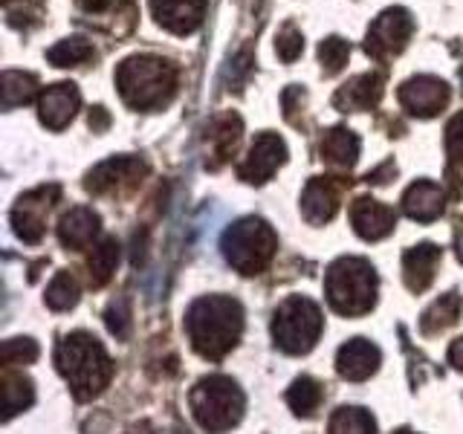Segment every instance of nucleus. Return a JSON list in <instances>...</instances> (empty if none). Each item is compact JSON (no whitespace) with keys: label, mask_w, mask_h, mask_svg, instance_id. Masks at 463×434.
I'll list each match as a JSON object with an SVG mask.
<instances>
[{"label":"nucleus","mask_w":463,"mask_h":434,"mask_svg":"<svg viewBox=\"0 0 463 434\" xmlns=\"http://www.w3.org/2000/svg\"><path fill=\"white\" fill-rule=\"evenodd\" d=\"M192 347L206 359H223L243 333V310L229 296H203L185 313Z\"/></svg>","instance_id":"obj_1"},{"label":"nucleus","mask_w":463,"mask_h":434,"mask_svg":"<svg viewBox=\"0 0 463 434\" xmlns=\"http://www.w3.org/2000/svg\"><path fill=\"white\" fill-rule=\"evenodd\" d=\"M55 365L79 400L96 397L113 376L110 356L105 354V347H101L99 339H93L90 333H70V336L58 342Z\"/></svg>","instance_id":"obj_2"},{"label":"nucleus","mask_w":463,"mask_h":434,"mask_svg":"<svg viewBox=\"0 0 463 434\" xmlns=\"http://www.w3.org/2000/svg\"><path fill=\"white\" fill-rule=\"evenodd\" d=\"M119 93L130 108L137 110H156L171 101L174 84H177V70L165 58L154 55H134L122 61L116 72Z\"/></svg>","instance_id":"obj_3"},{"label":"nucleus","mask_w":463,"mask_h":434,"mask_svg":"<svg viewBox=\"0 0 463 434\" xmlns=\"http://www.w3.org/2000/svg\"><path fill=\"white\" fill-rule=\"evenodd\" d=\"M327 301L342 316H362L376 304V272L365 258H339L327 269Z\"/></svg>","instance_id":"obj_4"},{"label":"nucleus","mask_w":463,"mask_h":434,"mask_svg":"<svg viewBox=\"0 0 463 434\" xmlns=\"http://www.w3.org/2000/svg\"><path fill=\"white\" fill-rule=\"evenodd\" d=\"M275 250H279V235L260 217H243L223 235V255L241 275L264 272L272 264Z\"/></svg>","instance_id":"obj_5"},{"label":"nucleus","mask_w":463,"mask_h":434,"mask_svg":"<svg viewBox=\"0 0 463 434\" xmlns=\"http://www.w3.org/2000/svg\"><path fill=\"white\" fill-rule=\"evenodd\" d=\"M188 402H192L197 423L212 434H221L229 431L232 426H238L246 405L243 391L229 376H206V380H200Z\"/></svg>","instance_id":"obj_6"},{"label":"nucleus","mask_w":463,"mask_h":434,"mask_svg":"<svg viewBox=\"0 0 463 434\" xmlns=\"http://www.w3.org/2000/svg\"><path fill=\"white\" fill-rule=\"evenodd\" d=\"M325 318L318 304L304 296H289L281 301L272 318V339L284 354H307L318 342Z\"/></svg>","instance_id":"obj_7"},{"label":"nucleus","mask_w":463,"mask_h":434,"mask_svg":"<svg viewBox=\"0 0 463 434\" xmlns=\"http://www.w3.org/2000/svg\"><path fill=\"white\" fill-rule=\"evenodd\" d=\"M411 33H414V18L409 9H402V6L385 9L368 29L365 52L376 58V61H385V58L400 55L405 50Z\"/></svg>","instance_id":"obj_8"},{"label":"nucleus","mask_w":463,"mask_h":434,"mask_svg":"<svg viewBox=\"0 0 463 434\" xmlns=\"http://www.w3.org/2000/svg\"><path fill=\"white\" fill-rule=\"evenodd\" d=\"M61 197L58 185H41L35 192H29L18 200V206L12 209V226L14 235L26 243H38L47 229V214L55 206V200Z\"/></svg>","instance_id":"obj_9"},{"label":"nucleus","mask_w":463,"mask_h":434,"mask_svg":"<svg viewBox=\"0 0 463 434\" xmlns=\"http://www.w3.org/2000/svg\"><path fill=\"white\" fill-rule=\"evenodd\" d=\"M287 159V145L281 137L275 134H260L255 142L250 154L243 156V163L238 165V177L252 183V185H260L267 183L275 171H279V165Z\"/></svg>","instance_id":"obj_10"},{"label":"nucleus","mask_w":463,"mask_h":434,"mask_svg":"<svg viewBox=\"0 0 463 434\" xmlns=\"http://www.w3.org/2000/svg\"><path fill=\"white\" fill-rule=\"evenodd\" d=\"M400 105L409 113L429 119V116L440 113L449 105V84L434 76L409 79L400 87Z\"/></svg>","instance_id":"obj_11"},{"label":"nucleus","mask_w":463,"mask_h":434,"mask_svg":"<svg viewBox=\"0 0 463 434\" xmlns=\"http://www.w3.org/2000/svg\"><path fill=\"white\" fill-rule=\"evenodd\" d=\"M145 171L148 165L142 163V159H134V156H113L108 163L96 165L90 174H87V192L93 194H108L113 188L119 185H134L137 180L145 177Z\"/></svg>","instance_id":"obj_12"},{"label":"nucleus","mask_w":463,"mask_h":434,"mask_svg":"<svg viewBox=\"0 0 463 434\" xmlns=\"http://www.w3.org/2000/svg\"><path fill=\"white\" fill-rule=\"evenodd\" d=\"M351 223L359 238L365 241H383L397 226V214L391 206L371 197H359L351 206Z\"/></svg>","instance_id":"obj_13"},{"label":"nucleus","mask_w":463,"mask_h":434,"mask_svg":"<svg viewBox=\"0 0 463 434\" xmlns=\"http://www.w3.org/2000/svg\"><path fill=\"white\" fill-rule=\"evenodd\" d=\"M339 200H342V185L333 183L330 177H316L307 183L301 194V212L307 217V223L322 226L333 221V214L339 212Z\"/></svg>","instance_id":"obj_14"},{"label":"nucleus","mask_w":463,"mask_h":434,"mask_svg":"<svg viewBox=\"0 0 463 434\" xmlns=\"http://www.w3.org/2000/svg\"><path fill=\"white\" fill-rule=\"evenodd\" d=\"M159 26L171 29L177 35H188L203 24L206 0H151Z\"/></svg>","instance_id":"obj_15"},{"label":"nucleus","mask_w":463,"mask_h":434,"mask_svg":"<svg viewBox=\"0 0 463 434\" xmlns=\"http://www.w3.org/2000/svg\"><path fill=\"white\" fill-rule=\"evenodd\" d=\"M336 368L345 380H351V382L368 380V376L376 373V368H380V347L368 339H351L347 344L339 347Z\"/></svg>","instance_id":"obj_16"},{"label":"nucleus","mask_w":463,"mask_h":434,"mask_svg":"<svg viewBox=\"0 0 463 434\" xmlns=\"http://www.w3.org/2000/svg\"><path fill=\"white\" fill-rule=\"evenodd\" d=\"M440 250L434 243H420L411 246L409 252L402 255V275H405V287L411 293H423V289L431 287L434 281V272H438L440 264Z\"/></svg>","instance_id":"obj_17"},{"label":"nucleus","mask_w":463,"mask_h":434,"mask_svg":"<svg viewBox=\"0 0 463 434\" xmlns=\"http://www.w3.org/2000/svg\"><path fill=\"white\" fill-rule=\"evenodd\" d=\"M79 105H81V96L76 84H55L41 96V105H38L41 122L52 130H61L64 125H70L72 116H76Z\"/></svg>","instance_id":"obj_18"},{"label":"nucleus","mask_w":463,"mask_h":434,"mask_svg":"<svg viewBox=\"0 0 463 434\" xmlns=\"http://www.w3.org/2000/svg\"><path fill=\"white\" fill-rule=\"evenodd\" d=\"M243 122L235 113H223L209 125L206 139H209V156H206V168H221L226 159L235 154V145L241 139Z\"/></svg>","instance_id":"obj_19"},{"label":"nucleus","mask_w":463,"mask_h":434,"mask_svg":"<svg viewBox=\"0 0 463 434\" xmlns=\"http://www.w3.org/2000/svg\"><path fill=\"white\" fill-rule=\"evenodd\" d=\"M380 99H383V76L380 72H362V76L339 87V93L333 96V105L345 113L347 110H371Z\"/></svg>","instance_id":"obj_20"},{"label":"nucleus","mask_w":463,"mask_h":434,"mask_svg":"<svg viewBox=\"0 0 463 434\" xmlns=\"http://www.w3.org/2000/svg\"><path fill=\"white\" fill-rule=\"evenodd\" d=\"M443 188L438 183H429V180H420L414 185H409V192L402 194V209L411 221L420 223H431L434 217L443 214Z\"/></svg>","instance_id":"obj_21"},{"label":"nucleus","mask_w":463,"mask_h":434,"mask_svg":"<svg viewBox=\"0 0 463 434\" xmlns=\"http://www.w3.org/2000/svg\"><path fill=\"white\" fill-rule=\"evenodd\" d=\"M99 235V214L93 209H70L61 223H58V238L67 246V250H84L90 246Z\"/></svg>","instance_id":"obj_22"},{"label":"nucleus","mask_w":463,"mask_h":434,"mask_svg":"<svg viewBox=\"0 0 463 434\" xmlns=\"http://www.w3.org/2000/svg\"><path fill=\"white\" fill-rule=\"evenodd\" d=\"M318 151H322V159L333 168H351L359 156V137L351 134L347 127H333L325 134Z\"/></svg>","instance_id":"obj_23"},{"label":"nucleus","mask_w":463,"mask_h":434,"mask_svg":"<svg viewBox=\"0 0 463 434\" xmlns=\"http://www.w3.org/2000/svg\"><path fill=\"white\" fill-rule=\"evenodd\" d=\"M460 310H463V301L458 293H446L440 296L438 301L431 304V307L423 313V322H420V327H423L426 336H438V333L449 330L458 318H460Z\"/></svg>","instance_id":"obj_24"},{"label":"nucleus","mask_w":463,"mask_h":434,"mask_svg":"<svg viewBox=\"0 0 463 434\" xmlns=\"http://www.w3.org/2000/svg\"><path fill=\"white\" fill-rule=\"evenodd\" d=\"M0 397H4V420H12L18 411L29 409L35 400V388L26 380L24 373L6 371L4 373V388H0Z\"/></svg>","instance_id":"obj_25"},{"label":"nucleus","mask_w":463,"mask_h":434,"mask_svg":"<svg viewBox=\"0 0 463 434\" xmlns=\"http://www.w3.org/2000/svg\"><path fill=\"white\" fill-rule=\"evenodd\" d=\"M119 255H122V250L113 238H105L96 246L93 255H90V264H87L90 267V284L93 287H105L113 278L116 267H119Z\"/></svg>","instance_id":"obj_26"},{"label":"nucleus","mask_w":463,"mask_h":434,"mask_svg":"<svg viewBox=\"0 0 463 434\" xmlns=\"http://www.w3.org/2000/svg\"><path fill=\"white\" fill-rule=\"evenodd\" d=\"M322 400H325V391H322V385L313 380V376H301V380H296L293 388L287 391L289 409H293L298 417L316 414V409L322 405Z\"/></svg>","instance_id":"obj_27"},{"label":"nucleus","mask_w":463,"mask_h":434,"mask_svg":"<svg viewBox=\"0 0 463 434\" xmlns=\"http://www.w3.org/2000/svg\"><path fill=\"white\" fill-rule=\"evenodd\" d=\"M327 431L330 434H373L376 423L365 409H347L345 405V409H339L330 417Z\"/></svg>","instance_id":"obj_28"},{"label":"nucleus","mask_w":463,"mask_h":434,"mask_svg":"<svg viewBox=\"0 0 463 434\" xmlns=\"http://www.w3.org/2000/svg\"><path fill=\"white\" fill-rule=\"evenodd\" d=\"M79 293H81V287H79L76 275H72V272H58L55 278H52V284L47 287L50 310H70V307H76Z\"/></svg>","instance_id":"obj_29"},{"label":"nucleus","mask_w":463,"mask_h":434,"mask_svg":"<svg viewBox=\"0 0 463 434\" xmlns=\"http://www.w3.org/2000/svg\"><path fill=\"white\" fill-rule=\"evenodd\" d=\"M35 76L29 72H18V70H6L4 72V108L12 110L18 105H26L35 93Z\"/></svg>","instance_id":"obj_30"},{"label":"nucleus","mask_w":463,"mask_h":434,"mask_svg":"<svg viewBox=\"0 0 463 434\" xmlns=\"http://www.w3.org/2000/svg\"><path fill=\"white\" fill-rule=\"evenodd\" d=\"M47 58L55 67H76L87 61V58H93V47L84 38H67V41H58L47 52Z\"/></svg>","instance_id":"obj_31"},{"label":"nucleus","mask_w":463,"mask_h":434,"mask_svg":"<svg viewBox=\"0 0 463 434\" xmlns=\"http://www.w3.org/2000/svg\"><path fill=\"white\" fill-rule=\"evenodd\" d=\"M347 55H351V47H347V41L342 38H325L322 43H318V58H322V67L327 76H333V72H339L345 64H347Z\"/></svg>","instance_id":"obj_32"},{"label":"nucleus","mask_w":463,"mask_h":434,"mask_svg":"<svg viewBox=\"0 0 463 434\" xmlns=\"http://www.w3.org/2000/svg\"><path fill=\"white\" fill-rule=\"evenodd\" d=\"M0 359H4L6 368L14 365H29V362L38 359V344L33 339H9L0 347Z\"/></svg>","instance_id":"obj_33"},{"label":"nucleus","mask_w":463,"mask_h":434,"mask_svg":"<svg viewBox=\"0 0 463 434\" xmlns=\"http://www.w3.org/2000/svg\"><path fill=\"white\" fill-rule=\"evenodd\" d=\"M108 330L113 333L116 339H128L130 336V304L128 298H116L110 301V307L105 313Z\"/></svg>","instance_id":"obj_34"},{"label":"nucleus","mask_w":463,"mask_h":434,"mask_svg":"<svg viewBox=\"0 0 463 434\" xmlns=\"http://www.w3.org/2000/svg\"><path fill=\"white\" fill-rule=\"evenodd\" d=\"M301 50H304L301 33H298L293 24H287L281 33H279V38H275V52H279L284 61L289 64V61H296V58L301 55Z\"/></svg>","instance_id":"obj_35"},{"label":"nucleus","mask_w":463,"mask_h":434,"mask_svg":"<svg viewBox=\"0 0 463 434\" xmlns=\"http://www.w3.org/2000/svg\"><path fill=\"white\" fill-rule=\"evenodd\" d=\"M446 154L449 165H463V110L446 125Z\"/></svg>","instance_id":"obj_36"},{"label":"nucleus","mask_w":463,"mask_h":434,"mask_svg":"<svg viewBox=\"0 0 463 434\" xmlns=\"http://www.w3.org/2000/svg\"><path fill=\"white\" fill-rule=\"evenodd\" d=\"M250 61H252V55H250V52H241V58H235V61H232L235 67H229V70L223 72L226 84H232V87H235V90H238L241 81H243V72L250 70Z\"/></svg>","instance_id":"obj_37"},{"label":"nucleus","mask_w":463,"mask_h":434,"mask_svg":"<svg viewBox=\"0 0 463 434\" xmlns=\"http://www.w3.org/2000/svg\"><path fill=\"white\" fill-rule=\"evenodd\" d=\"M108 125H110L108 110H105V108H93V110H90V127H93V130H105Z\"/></svg>","instance_id":"obj_38"},{"label":"nucleus","mask_w":463,"mask_h":434,"mask_svg":"<svg viewBox=\"0 0 463 434\" xmlns=\"http://www.w3.org/2000/svg\"><path fill=\"white\" fill-rule=\"evenodd\" d=\"M449 362H452L458 371H463V339H455L452 347H449Z\"/></svg>","instance_id":"obj_39"},{"label":"nucleus","mask_w":463,"mask_h":434,"mask_svg":"<svg viewBox=\"0 0 463 434\" xmlns=\"http://www.w3.org/2000/svg\"><path fill=\"white\" fill-rule=\"evenodd\" d=\"M385 174H394V163H385L383 168H376V171H371V174H368V183H376V185H383V183H388V180H385Z\"/></svg>","instance_id":"obj_40"},{"label":"nucleus","mask_w":463,"mask_h":434,"mask_svg":"<svg viewBox=\"0 0 463 434\" xmlns=\"http://www.w3.org/2000/svg\"><path fill=\"white\" fill-rule=\"evenodd\" d=\"M84 4V9L87 12H105V9H110L116 0H81Z\"/></svg>","instance_id":"obj_41"},{"label":"nucleus","mask_w":463,"mask_h":434,"mask_svg":"<svg viewBox=\"0 0 463 434\" xmlns=\"http://www.w3.org/2000/svg\"><path fill=\"white\" fill-rule=\"evenodd\" d=\"M455 238H458V258L463 260V223L458 226V235Z\"/></svg>","instance_id":"obj_42"},{"label":"nucleus","mask_w":463,"mask_h":434,"mask_svg":"<svg viewBox=\"0 0 463 434\" xmlns=\"http://www.w3.org/2000/svg\"><path fill=\"white\" fill-rule=\"evenodd\" d=\"M397 434H417V431H409V429H402V431H397Z\"/></svg>","instance_id":"obj_43"},{"label":"nucleus","mask_w":463,"mask_h":434,"mask_svg":"<svg viewBox=\"0 0 463 434\" xmlns=\"http://www.w3.org/2000/svg\"><path fill=\"white\" fill-rule=\"evenodd\" d=\"M6 4H9V0H6Z\"/></svg>","instance_id":"obj_44"}]
</instances>
